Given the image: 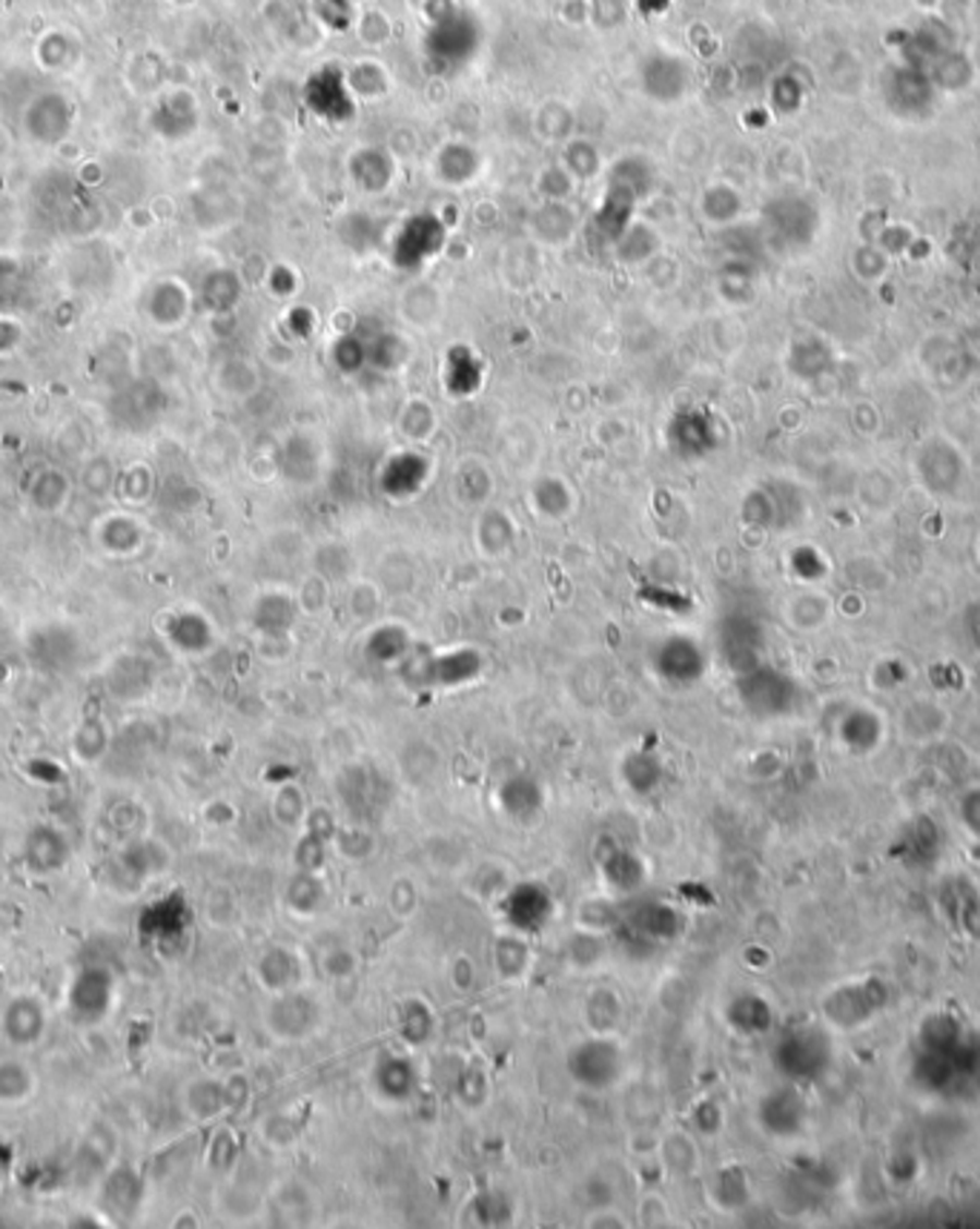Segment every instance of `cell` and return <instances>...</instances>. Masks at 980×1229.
<instances>
[{"instance_id":"1","label":"cell","mask_w":980,"mask_h":1229,"mask_svg":"<svg viewBox=\"0 0 980 1229\" xmlns=\"http://www.w3.org/2000/svg\"><path fill=\"white\" fill-rule=\"evenodd\" d=\"M626 1052L617 1044V1037L591 1035V1032L573 1046L568 1052V1061H565V1069H568L573 1084L579 1089L594 1092V1095L614 1089L626 1077Z\"/></svg>"},{"instance_id":"2","label":"cell","mask_w":980,"mask_h":1229,"mask_svg":"<svg viewBox=\"0 0 980 1229\" xmlns=\"http://www.w3.org/2000/svg\"><path fill=\"white\" fill-rule=\"evenodd\" d=\"M911 470L918 482L927 487L932 496H943L952 499L957 496V491L966 482V459L960 454V447L952 438L934 433V436L923 438L915 454H911Z\"/></svg>"},{"instance_id":"3","label":"cell","mask_w":980,"mask_h":1229,"mask_svg":"<svg viewBox=\"0 0 980 1229\" xmlns=\"http://www.w3.org/2000/svg\"><path fill=\"white\" fill-rule=\"evenodd\" d=\"M318 1021H322V1009H318L316 998L307 995L302 989H285L273 995L267 1009H264V1026L276 1040H304L316 1032Z\"/></svg>"},{"instance_id":"4","label":"cell","mask_w":980,"mask_h":1229,"mask_svg":"<svg viewBox=\"0 0 980 1229\" xmlns=\"http://www.w3.org/2000/svg\"><path fill=\"white\" fill-rule=\"evenodd\" d=\"M66 1007L81 1023L104 1021L116 1007V977L104 966H86L72 977L66 989Z\"/></svg>"},{"instance_id":"5","label":"cell","mask_w":980,"mask_h":1229,"mask_svg":"<svg viewBox=\"0 0 980 1229\" xmlns=\"http://www.w3.org/2000/svg\"><path fill=\"white\" fill-rule=\"evenodd\" d=\"M21 857H24V866L35 877H55L58 871L70 866V838L58 826H52V822H38V826H32L26 831Z\"/></svg>"},{"instance_id":"6","label":"cell","mask_w":980,"mask_h":1229,"mask_svg":"<svg viewBox=\"0 0 980 1229\" xmlns=\"http://www.w3.org/2000/svg\"><path fill=\"white\" fill-rule=\"evenodd\" d=\"M503 906L510 929L522 931V935H533V931H542L551 923L556 900L542 883H519L505 892Z\"/></svg>"},{"instance_id":"7","label":"cell","mask_w":980,"mask_h":1229,"mask_svg":"<svg viewBox=\"0 0 980 1229\" xmlns=\"http://www.w3.org/2000/svg\"><path fill=\"white\" fill-rule=\"evenodd\" d=\"M49 1029L47 1007L35 995H15L0 1009V1032L17 1049L38 1046Z\"/></svg>"},{"instance_id":"8","label":"cell","mask_w":980,"mask_h":1229,"mask_svg":"<svg viewBox=\"0 0 980 1229\" xmlns=\"http://www.w3.org/2000/svg\"><path fill=\"white\" fill-rule=\"evenodd\" d=\"M371 1086L382 1104L399 1107L413 1100V1095L419 1092V1069L413 1063V1058L399 1052H385L373 1063L371 1072Z\"/></svg>"},{"instance_id":"9","label":"cell","mask_w":980,"mask_h":1229,"mask_svg":"<svg viewBox=\"0 0 980 1229\" xmlns=\"http://www.w3.org/2000/svg\"><path fill=\"white\" fill-rule=\"evenodd\" d=\"M600 871H603V883L608 885V892L614 897H628L637 894L642 885L649 883V866L642 860L640 854L626 845L605 840V852L596 854Z\"/></svg>"},{"instance_id":"10","label":"cell","mask_w":980,"mask_h":1229,"mask_svg":"<svg viewBox=\"0 0 980 1229\" xmlns=\"http://www.w3.org/2000/svg\"><path fill=\"white\" fill-rule=\"evenodd\" d=\"M656 674L674 685H688L703 676L705 656L694 639L672 637L654 651Z\"/></svg>"},{"instance_id":"11","label":"cell","mask_w":980,"mask_h":1229,"mask_svg":"<svg viewBox=\"0 0 980 1229\" xmlns=\"http://www.w3.org/2000/svg\"><path fill=\"white\" fill-rule=\"evenodd\" d=\"M622 923H628L645 943H665L677 938L679 912L663 900H642L628 915H622Z\"/></svg>"},{"instance_id":"12","label":"cell","mask_w":980,"mask_h":1229,"mask_svg":"<svg viewBox=\"0 0 980 1229\" xmlns=\"http://www.w3.org/2000/svg\"><path fill=\"white\" fill-rule=\"evenodd\" d=\"M740 694L751 711H760V714H779V711H786L788 699H791V685L786 683V676L774 674V671L757 668L746 674V679L740 683Z\"/></svg>"},{"instance_id":"13","label":"cell","mask_w":980,"mask_h":1229,"mask_svg":"<svg viewBox=\"0 0 980 1229\" xmlns=\"http://www.w3.org/2000/svg\"><path fill=\"white\" fill-rule=\"evenodd\" d=\"M818 1058H823L820 1044L814 1032H791L779 1040V1046L774 1049V1063L783 1075L788 1077H809L814 1069L820 1067Z\"/></svg>"},{"instance_id":"14","label":"cell","mask_w":980,"mask_h":1229,"mask_svg":"<svg viewBox=\"0 0 980 1229\" xmlns=\"http://www.w3.org/2000/svg\"><path fill=\"white\" fill-rule=\"evenodd\" d=\"M622 1017H626V1003L610 986L591 989L582 1000V1021L591 1035H617Z\"/></svg>"},{"instance_id":"15","label":"cell","mask_w":980,"mask_h":1229,"mask_svg":"<svg viewBox=\"0 0 980 1229\" xmlns=\"http://www.w3.org/2000/svg\"><path fill=\"white\" fill-rule=\"evenodd\" d=\"M533 963V949L528 943V935L522 931H503L491 943V966L503 980H519L528 975Z\"/></svg>"},{"instance_id":"16","label":"cell","mask_w":980,"mask_h":1229,"mask_svg":"<svg viewBox=\"0 0 980 1229\" xmlns=\"http://www.w3.org/2000/svg\"><path fill=\"white\" fill-rule=\"evenodd\" d=\"M705 1195H709V1201L714 1204V1209H719V1213H737V1209H742V1206L749 1204V1176H746V1169L737 1167V1164H728V1167H719L711 1172V1178L705 1181Z\"/></svg>"},{"instance_id":"17","label":"cell","mask_w":980,"mask_h":1229,"mask_svg":"<svg viewBox=\"0 0 980 1229\" xmlns=\"http://www.w3.org/2000/svg\"><path fill=\"white\" fill-rule=\"evenodd\" d=\"M760 1123H763L765 1132H772L777 1137L795 1135L803 1123V1100L788 1089L772 1092L760 1104Z\"/></svg>"},{"instance_id":"18","label":"cell","mask_w":980,"mask_h":1229,"mask_svg":"<svg viewBox=\"0 0 980 1229\" xmlns=\"http://www.w3.org/2000/svg\"><path fill=\"white\" fill-rule=\"evenodd\" d=\"M295 975H299V963H295L293 952L285 945H267L258 961H255V980L267 995H278V991L293 989Z\"/></svg>"},{"instance_id":"19","label":"cell","mask_w":980,"mask_h":1229,"mask_svg":"<svg viewBox=\"0 0 980 1229\" xmlns=\"http://www.w3.org/2000/svg\"><path fill=\"white\" fill-rule=\"evenodd\" d=\"M656 1158L668 1178H691L700 1169V1153L688 1132H668L656 1144Z\"/></svg>"},{"instance_id":"20","label":"cell","mask_w":980,"mask_h":1229,"mask_svg":"<svg viewBox=\"0 0 980 1229\" xmlns=\"http://www.w3.org/2000/svg\"><path fill=\"white\" fill-rule=\"evenodd\" d=\"M396 1029L408 1046H425L431 1044L433 1032H436V1014H433L431 1003L422 998H408L402 1000V1007L396 1009Z\"/></svg>"},{"instance_id":"21","label":"cell","mask_w":980,"mask_h":1229,"mask_svg":"<svg viewBox=\"0 0 980 1229\" xmlns=\"http://www.w3.org/2000/svg\"><path fill=\"white\" fill-rule=\"evenodd\" d=\"M184 1109L193 1114L195 1121H216L218 1114L227 1112L225 1081L195 1077L193 1084L184 1089Z\"/></svg>"},{"instance_id":"22","label":"cell","mask_w":980,"mask_h":1229,"mask_svg":"<svg viewBox=\"0 0 980 1229\" xmlns=\"http://www.w3.org/2000/svg\"><path fill=\"white\" fill-rule=\"evenodd\" d=\"M35 1095V1072L21 1058H0V1107H21Z\"/></svg>"},{"instance_id":"23","label":"cell","mask_w":980,"mask_h":1229,"mask_svg":"<svg viewBox=\"0 0 980 1229\" xmlns=\"http://www.w3.org/2000/svg\"><path fill=\"white\" fill-rule=\"evenodd\" d=\"M325 897H327V889L322 875H313V871H295V875L287 880L285 900L287 906H290V912H295V915L302 917L316 915L318 908L325 906Z\"/></svg>"},{"instance_id":"24","label":"cell","mask_w":980,"mask_h":1229,"mask_svg":"<svg viewBox=\"0 0 980 1229\" xmlns=\"http://www.w3.org/2000/svg\"><path fill=\"white\" fill-rule=\"evenodd\" d=\"M496 799H499V808H503L505 815L513 817V820H528V817H533L542 808L540 785L533 783V780H528V776H513V780H508V783L499 788Z\"/></svg>"},{"instance_id":"25","label":"cell","mask_w":980,"mask_h":1229,"mask_svg":"<svg viewBox=\"0 0 980 1229\" xmlns=\"http://www.w3.org/2000/svg\"><path fill=\"white\" fill-rule=\"evenodd\" d=\"M565 957L579 972H594L608 961V935L577 929L565 945Z\"/></svg>"},{"instance_id":"26","label":"cell","mask_w":980,"mask_h":1229,"mask_svg":"<svg viewBox=\"0 0 980 1229\" xmlns=\"http://www.w3.org/2000/svg\"><path fill=\"white\" fill-rule=\"evenodd\" d=\"M726 1017L742 1035H760L772 1026V1009L757 995H737L726 1007Z\"/></svg>"},{"instance_id":"27","label":"cell","mask_w":980,"mask_h":1229,"mask_svg":"<svg viewBox=\"0 0 980 1229\" xmlns=\"http://www.w3.org/2000/svg\"><path fill=\"white\" fill-rule=\"evenodd\" d=\"M622 780H626V785L633 794L645 797V794L656 792L660 783H663V766H660L654 754L633 751L622 760Z\"/></svg>"},{"instance_id":"28","label":"cell","mask_w":980,"mask_h":1229,"mask_svg":"<svg viewBox=\"0 0 980 1229\" xmlns=\"http://www.w3.org/2000/svg\"><path fill=\"white\" fill-rule=\"evenodd\" d=\"M170 639L178 651L186 653H202L207 651L213 642V630H209L207 619L198 614H181L172 619L170 625Z\"/></svg>"},{"instance_id":"29","label":"cell","mask_w":980,"mask_h":1229,"mask_svg":"<svg viewBox=\"0 0 980 1229\" xmlns=\"http://www.w3.org/2000/svg\"><path fill=\"white\" fill-rule=\"evenodd\" d=\"M840 737L843 743H849L855 751H872V746L880 739L878 714H874V711H866V708H855V711H849V714L843 716Z\"/></svg>"},{"instance_id":"30","label":"cell","mask_w":980,"mask_h":1229,"mask_svg":"<svg viewBox=\"0 0 980 1229\" xmlns=\"http://www.w3.org/2000/svg\"><path fill=\"white\" fill-rule=\"evenodd\" d=\"M577 923L579 929L610 935V931L622 926V912L614 903V897H591L577 908Z\"/></svg>"},{"instance_id":"31","label":"cell","mask_w":980,"mask_h":1229,"mask_svg":"<svg viewBox=\"0 0 980 1229\" xmlns=\"http://www.w3.org/2000/svg\"><path fill=\"white\" fill-rule=\"evenodd\" d=\"M310 815V806H307V797H304V792L299 788V785H281L276 794V799H273V817H276V822L281 826V829L287 831H295V829H304V820H307Z\"/></svg>"},{"instance_id":"32","label":"cell","mask_w":980,"mask_h":1229,"mask_svg":"<svg viewBox=\"0 0 980 1229\" xmlns=\"http://www.w3.org/2000/svg\"><path fill=\"white\" fill-rule=\"evenodd\" d=\"M332 848L344 857V860L362 863L376 852V834L364 826H339L332 834Z\"/></svg>"},{"instance_id":"33","label":"cell","mask_w":980,"mask_h":1229,"mask_svg":"<svg viewBox=\"0 0 980 1229\" xmlns=\"http://www.w3.org/2000/svg\"><path fill=\"white\" fill-rule=\"evenodd\" d=\"M479 668H482V662H479L476 653L456 651L448 653V656H441L439 662H433V676H436V683L441 685H459V683H468L471 676H476Z\"/></svg>"},{"instance_id":"34","label":"cell","mask_w":980,"mask_h":1229,"mask_svg":"<svg viewBox=\"0 0 980 1229\" xmlns=\"http://www.w3.org/2000/svg\"><path fill=\"white\" fill-rule=\"evenodd\" d=\"M290 623H293V605L287 602V597H264L255 607V625L270 637H281Z\"/></svg>"},{"instance_id":"35","label":"cell","mask_w":980,"mask_h":1229,"mask_svg":"<svg viewBox=\"0 0 980 1229\" xmlns=\"http://www.w3.org/2000/svg\"><path fill=\"white\" fill-rule=\"evenodd\" d=\"M456 1098L464 1109H482L491 1098V1081L479 1067H464L456 1081Z\"/></svg>"},{"instance_id":"36","label":"cell","mask_w":980,"mask_h":1229,"mask_svg":"<svg viewBox=\"0 0 980 1229\" xmlns=\"http://www.w3.org/2000/svg\"><path fill=\"white\" fill-rule=\"evenodd\" d=\"M332 845V840L322 838L316 831L304 829L302 840L295 845V871H313L322 875V868L327 866V848Z\"/></svg>"},{"instance_id":"37","label":"cell","mask_w":980,"mask_h":1229,"mask_svg":"<svg viewBox=\"0 0 980 1229\" xmlns=\"http://www.w3.org/2000/svg\"><path fill=\"white\" fill-rule=\"evenodd\" d=\"M359 957H355L353 945L348 943H330L325 945V952L318 957V968L327 980H348L355 975Z\"/></svg>"},{"instance_id":"38","label":"cell","mask_w":980,"mask_h":1229,"mask_svg":"<svg viewBox=\"0 0 980 1229\" xmlns=\"http://www.w3.org/2000/svg\"><path fill=\"white\" fill-rule=\"evenodd\" d=\"M404 651H408V634L402 628H394V625L378 628L371 637V642H367V653L378 662L402 660Z\"/></svg>"},{"instance_id":"39","label":"cell","mask_w":980,"mask_h":1229,"mask_svg":"<svg viewBox=\"0 0 980 1229\" xmlns=\"http://www.w3.org/2000/svg\"><path fill=\"white\" fill-rule=\"evenodd\" d=\"M797 353H803V362L797 359V362H791V368H795V373L800 378L826 376L834 364V356L828 353V347L820 345V341H806L803 347H797Z\"/></svg>"},{"instance_id":"40","label":"cell","mask_w":980,"mask_h":1229,"mask_svg":"<svg viewBox=\"0 0 980 1229\" xmlns=\"http://www.w3.org/2000/svg\"><path fill=\"white\" fill-rule=\"evenodd\" d=\"M387 903H390V912H394L399 920H410V917L419 912V906H422V892H419V885L413 883L410 877H399V880L390 885V897H387Z\"/></svg>"},{"instance_id":"41","label":"cell","mask_w":980,"mask_h":1229,"mask_svg":"<svg viewBox=\"0 0 980 1229\" xmlns=\"http://www.w3.org/2000/svg\"><path fill=\"white\" fill-rule=\"evenodd\" d=\"M262 1137H264V1144L270 1146V1149H276V1153H285L287 1146H293V1141H295L293 1121H290L285 1112L267 1114V1118H264V1123H262Z\"/></svg>"},{"instance_id":"42","label":"cell","mask_w":980,"mask_h":1229,"mask_svg":"<svg viewBox=\"0 0 980 1229\" xmlns=\"http://www.w3.org/2000/svg\"><path fill=\"white\" fill-rule=\"evenodd\" d=\"M637 1224L640 1227H665V1224H672V1206H668V1201L663 1195H656V1192L642 1195L640 1204H637Z\"/></svg>"},{"instance_id":"43","label":"cell","mask_w":980,"mask_h":1229,"mask_svg":"<svg viewBox=\"0 0 980 1229\" xmlns=\"http://www.w3.org/2000/svg\"><path fill=\"white\" fill-rule=\"evenodd\" d=\"M278 1204H281V1215L293 1224H307L310 1215H313L307 1190H302L299 1183H295V1186H287V1190L278 1195Z\"/></svg>"},{"instance_id":"44","label":"cell","mask_w":980,"mask_h":1229,"mask_svg":"<svg viewBox=\"0 0 980 1229\" xmlns=\"http://www.w3.org/2000/svg\"><path fill=\"white\" fill-rule=\"evenodd\" d=\"M496 1204H499V1195H494V1192L476 1195L471 1204L464 1206V1221L479 1224V1227H485V1224H496L499 1218H505V1215H508V1209H503V1213H499V1209H496Z\"/></svg>"},{"instance_id":"45","label":"cell","mask_w":980,"mask_h":1229,"mask_svg":"<svg viewBox=\"0 0 980 1229\" xmlns=\"http://www.w3.org/2000/svg\"><path fill=\"white\" fill-rule=\"evenodd\" d=\"M691 1123H694V1130L700 1132V1135H717L719 1130H723V1109H719V1104H714L711 1098H700L691 1107Z\"/></svg>"},{"instance_id":"46","label":"cell","mask_w":980,"mask_h":1229,"mask_svg":"<svg viewBox=\"0 0 980 1229\" xmlns=\"http://www.w3.org/2000/svg\"><path fill=\"white\" fill-rule=\"evenodd\" d=\"M209 1160H213V1167H216L218 1172H230V1169L235 1167V1160H239V1144H235V1137H232L230 1130H221L216 1137H213V1153H209Z\"/></svg>"},{"instance_id":"47","label":"cell","mask_w":980,"mask_h":1229,"mask_svg":"<svg viewBox=\"0 0 980 1229\" xmlns=\"http://www.w3.org/2000/svg\"><path fill=\"white\" fill-rule=\"evenodd\" d=\"M448 980L450 986H453L456 991H471L473 984H476V966H473V961L468 957V954H459V957H453L448 966Z\"/></svg>"},{"instance_id":"48","label":"cell","mask_w":980,"mask_h":1229,"mask_svg":"<svg viewBox=\"0 0 980 1229\" xmlns=\"http://www.w3.org/2000/svg\"><path fill=\"white\" fill-rule=\"evenodd\" d=\"M791 562H803V568H795L797 577L800 579H820L823 574H826V556L820 554V551H814V547H797L795 556H791Z\"/></svg>"},{"instance_id":"49","label":"cell","mask_w":980,"mask_h":1229,"mask_svg":"<svg viewBox=\"0 0 980 1229\" xmlns=\"http://www.w3.org/2000/svg\"><path fill=\"white\" fill-rule=\"evenodd\" d=\"M585 1195L591 1209H603V1206H614V1186L605 1176H591L585 1181Z\"/></svg>"},{"instance_id":"50","label":"cell","mask_w":980,"mask_h":1229,"mask_svg":"<svg viewBox=\"0 0 980 1229\" xmlns=\"http://www.w3.org/2000/svg\"><path fill=\"white\" fill-rule=\"evenodd\" d=\"M227 1109H244L250 1100V1081L244 1075H230L225 1081Z\"/></svg>"},{"instance_id":"51","label":"cell","mask_w":980,"mask_h":1229,"mask_svg":"<svg viewBox=\"0 0 980 1229\" xmlns=\"http://www.w3.org/2000/svg\"><path fill=\"white\" fill-rule=\"evenodd\" d=\"M585 1227L588 1229H603V1227L622 1229V1227H628V1221L617 1213V1209H614V1206H603V1209H591V1213H588Z\"/></svg>"},{"instance_id":"52","label":"cell","mask_w":980,"mask_h":1229,"mask_svg":"<svg viewBox=\"0 0 980 1229\" xmlns=\"http://www.w3.org/2000/svg\"><path fill=\"white\" fill-rule=\"evenodd\" d=\"M978 547H980V545H978Z\"/></svg>"}]
</instances>
